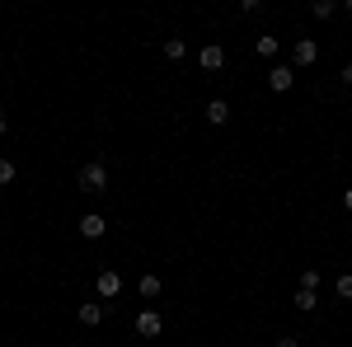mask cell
<instances>
[{
	"mask_svg": "<svg viewBox=\"0 0 352 347\" xmlns=\"http://www.w3.org/2000/svg\"><path fill=\"white\" fill-rule=\"evenodd\" d=\"M184 52H188L184 38H164V56H169V61H184Z\"/></svg>",
	"mask_w": 352,
	"mask_h": 347,
	"instance_id": "cell-11",
	"label": "cell"
},
{
	"mask_svg": "<svg viewBox=\"0 0 352 347\" xmlns=\"http://www.w3.org/2000/svg\"><path fill=\"white\" fill-rule=\"evenodd\" d=\"M292 85H296V71H292V66H272L268 71V89L272 94H287Z\"/></svg>",
	"mask_w": 352,
	"mask_h": 347,
	"instance_id": "cell-3",
	"label": "cell"
},
{
	"mask_svg": "<svg viewBox=\"0 0 352 347\" xmlns=\"http://www.w3.org/2000/svg\"><path fill=\"white\" fill-rule=\"evenodd\" d=\"M292 61H296V66H315V61H320V43H315V38H296V43H292Z\"/></svg>",
	"mask_w": 352,
	"mask_h": 347,
	"instance_id": "cell-2",
	"label": "cell"
},
{
	"mask_svg": "<svg viewBox=\"0 0 352 347\" xmlns=\"http://www.w3.org/2000/svg\"><path fill=\"white\" fill-rule=\"evenodd\" d=\"M254 52H258V56H277V38H258Z\"/></svg>",
	"mask_w": 352,
	"mask_h": 347,
	"instance_id": "cell-14",
	"label": "cell"
},
{
	"mask_svg": "<svg viewBox=\"0 0 352 347\" xmlns=\"http://www.w3.org/2000/svg\"><path fill=\"white\" fill-rule=\"evenodd\" d=\"M94 291H99L104 300H109V295H118V291H122V277H118L113 267H104V272H99V282H94Z\"/></svg>",
	"mask_w": 352,
	"mask_h": 347,
	"instance_id": "cell-6",
	"label": "cell"
},
{
	"mask_svg": "<svg viewBox=\"0 0 352 347\" xmlns=\"http://www.w3.org/2000/svg\"><path fill=\"white\" fill-rule=\"evenodd\" d=\"M136 291L146 295V300H160V291H164V282H160V277H155V272H146V277H141V282H136Z\"/></svg>",
	"mask_w": 352,
	"mask_h": 347,
	"instance_id": "cell-9",
	"label": "cell"
},
{
	"mask_svg": "<svg viewBox=\"0 0 352 347\" xmlns=\"http://www.w3.org/2000/svg\"><path fill=\"white\" fill-rule=\"evenodd\" d=\"M0 183H14V160H0Z\"/></svg>",
	"mask_w": 352,
	"mask_h": 347,
	"instance_id": "cell-17",
	"label": "cell"
},
{
	"mask_svg": "<svg viewBox=\"0 0 352 347\" xmlns=\"http://www.w3.org/2000/svg\"><path fill=\"white\" fill-rule=\"evenodd\" d=\"M76 315H80V324H85V328H94V324H104V305H99V300H85V305L76 310Z\"/></svg>",
	"mask_w": 352,
	"mask_h": 347,
	"instance_id": "cell-7",
	"label": "cell"
},
{
	"mask_svg": "<svg viewBox=\"0 0 352 347\" xmlns=\"http://www.w3.org/2000/svg\"><path fill=\"white\" fill-rule=\"evenodd\" d=\"M136 333H141V338H155V333H164V320L155 310H141V315H136Z\"/></svg>",
	"mask_w": 352,
	"mask_h": 347,
	"instance_id": "cell-4",
	"label": "cell"
},
{
	"mask_svg": "<svg viewBox=\"0 0 352 347\" xmlns=\"http://www.w3.org/2000/svg\"><path fill=\"white\" fill-rule=\"evenodd\" d=\"M104 230H109V221H104L99 212L80 216V235H85V240H104Z\"/></svg>",
	"mask_w": 352,
	"mask_h": 347,
	"instance_id": "cell-5",
	"label": "cell"
},
{
	"mask_svg": "<svg viewBox=\"0 0 352 347\" xmlns=\"http://www.w3.org/2000/svg\"><path fill=\"white\" fill-rule=\"evenodd\" d=\"M221 66H226V52H221L217 43H207L202 47V71H221Z\"/></svg>",
	"mask_w": 352,
	"mask_h": 347,
	"instance_id": "cell-10",
	"label": "cell"
},
{
	"mask_svg": "<svg viewBox=\"0 0 352 347\" xmlns=\"http://www.w3.org/2000/svg\"><path fill=\"white\" fill-rule=\"evenodd\" d=\"M333 10H338V5H333V0H315V19H329V14H333Z\"/></svg>",
	"mask_w": 352,
	"mask_h": 347,
	"instance_id": "cell-15",
	"label": "cell"
},
{
	"mask_svg": "<svg viewBox=\"0 0 352 347\" xmlns=\"http://www.w3.org/2000/svg\"><path fill=\"white\" fill-rule=\"evenodd\" d=\"M343 85H352V61H348V66H343Z\"/></svg>",
	"mask_w": 352,
	"mask_h": 347,
	"instance_id": "cell-20",
	"label": "cell"
},
{
	"mask_svg": "<svg viewBox=\"0 0 352 347\" xmlns=\"http://www.w3.org/2000/svg\"><path fill=\"white\" fill-rule=\"evenodd\" d=\"M343 207H348V212H352V188H343Z\"/></svg>",
	"mask_w": 352,
	"mask_h": 347,
	"instance_id": "cell-19",
	"label": "cell"
},
{
	"mask_svg": "<svg viewBox=\"0 0 352 347\" xmlns=\"http://www.w3.org/2000/svg\"><path fill=\"white\" fill-rule=\"evenodd\" d=\"M5 132H10V117H5V113H0V136H5Z\"/></svg>",
	"mask_w": 352,
	"mask_h": 347,
	"instance_id": "cell-21",
	"label": "cell"
},
{
	"mask_svg": "<svg viewBox=\"0 0 352 347\" xmlns=\"http://www.w3.org/2000/svg\"><path fill=\"white\" fill-rule=\"evenodd\" d=\"M277 347H300V338H277Z\"/></svg>",
	"mask_w": 352,
	"mask_h": 347,
	"instance_id": "cell-18",
	"label": "cell"
},
{
	"mask_svg": "<svg viewBox=\"0 0 352 347\" xmlns=\"http://www.w3.org/2000/svg\"><path fill=\"white\" fill-rule=\"evenodd\" d=\"M80 188L85 192H109V169H104L99 160H89L80 169Z\"/></svg>",
	"mask_w": 352,
	"mask_h": 347,
	"instance_id": "cell-1",
	"label": "cell"
},
{
	"mask_svg": "<svg viewBox=\"0 0 352 347\" xmlns=\"http://www.w3.org/2000/svg\"><path fill=\"white\" fill-rule=\"evenodd\" d=\"M300 287H305V291H320V272L305 267V272H300Z\"/></svg>",
	"mask_w": 352,
	"mask_h": 347,
	"instance_id": "cell-13",
	"label": "cell"
},
{
	"mask_svg": "<svg viewBox=\"0 0 352 347\" xmlns=\"http://www.w3.org/2000/svg\"><path fill=\"white\" fill-rule=\"evenodd\" d=\"M202 113H207V122H212V127H221V122H230V104H226V99H212V104L202 108Z\"/></svg>",
	"mask_w": 352,
	"mask_h": 347,
	"instance_id": "cell-8",
	"label": "cell"
},
{
	"mask_svg": "<svg viewBox=\"0 0 352 347\" xmlns=\"http://www.w3.org/2000/svg\"><path fill=\"white\" fill-rule=\"evenodd\" d=\"M315 300H320V295H315V291H305V287H300V291H296V310H300V315H310V310H315Z\"/></svg>",
	"mask_w": 352,
	"mask_h": 347,
	"instance_id": "cell-12",
	"label": "cell"
},
{
	"mask_svg": "<svg viewBox=\"0 0 352 347\" xmlns=\"http://www.w3.org/2000/svg\"><path fill=\"white\" fill-rule=\"evenodd\" d=\"M338 295H343V300H352V272H343V277H338Z\"/></svg>",
	"mask_w": 352,
	"mask_h": 347,
	"instance_id": "cell-16",
	"label": "cell"
}]
</instances>
